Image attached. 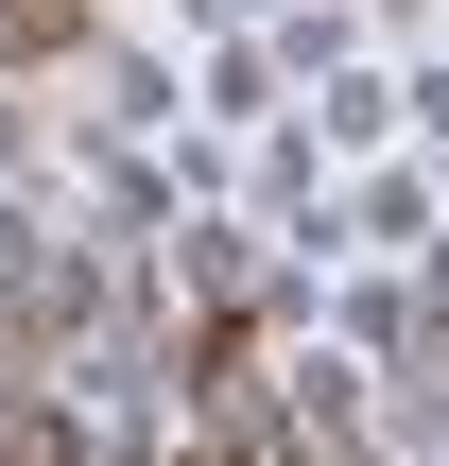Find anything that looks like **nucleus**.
Segmentation results:
<instances>
[{
	"label": "nucleus",
	"instance_id": "f257e3e1",
	"mask_svg": "<svg viewBox=\"0 0 449 466\" xmlns=\"http://www.w3.org/2000/svg\"><path fill=\"white\" fill-rule=\"evenodd\" d=\"M69 311H87V277H69L52 242H17V259H0V329H69Z\"/></svg>",
	"mask_w": 449,
	"mask_h": 466
},
{
	"label": "nucleus",
	"instance_id": "f03ea898",
	"mask_svg": "<svg viewBox=\"0 0 449 466\" xmlns=\"http://www.w3.org/2000/svg\"><path fill=\"white\" fill-rule=\"evenodd\" d=\"M0 466H69V415H0Z\"/></svg>",
	"mask_w": 449,
	"mask_h": 466
},
{
	"label": "nucleus",
	"instance_id": "7ed1b4c3",
	"mask_svg": "<svg viewBox=\"0 0 449 466\" xmlns=\"http://www.w3.org/2000/svg\"><path fill=\"white\" fill-rule=\"evenodd\" d=\"M190 466H260V450H190Z\"/></svg>",
	"mask_w": 449,
	"mask_h": 466
}]
</instances>
